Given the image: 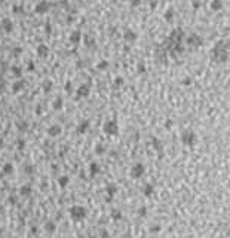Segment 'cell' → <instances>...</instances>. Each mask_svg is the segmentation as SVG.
Wrapping results in <instances>:
<instances>
[{"label": "cell", "instance_id": "16", "mask_svg": "<svg viewBox=\"0 0 230 238\" xmlns=\"http://www.w3.org/2000/svg\"><path fill=\"white\" fill-rule=\"evenodd\" d=\"M11 70L13 72V74H15V76H21V74H23V70L18 67V66H11Z\"/></svg>", "mask_w": 230, "mask_h": 238}, {"label": "cell", "instance_id": "10", "mask_svg": "<svg viewBox=\"0 0 230 238\" xmlns=\"http://www.w3.org/2000/svg\"><path fill=\"white\" fill-rule=\"evenodd\" d=\"M174 15H175L174 8H169L168 11L165 12V15H163V18H165V21H168V23H171V21L174 19Z\"/></svg>", "mask_w": 230, "mask_h": 238}, {"label": "cell", "instance_id": "6", "mask_svg": "<svg viewBox=\"0 0 230 238\" xmlns=\"http://www.w3.org/2000/svg\"><path fill=\"white\" fill-rule=\"evenodd\" d=\"M123 39L126 40V42H135L137 40V33H135L134 30H125V33H123Z\"/></svg>", "mask_w": 230, "mask_h": 238}, {"label": "cell", "instance_id": "5", "mask_svg": "<svg viewBox=\"0 0 230 238\" xmlns=\"http://www.w3.org/2000/svg\"><path fill=\"white\" fill-rule=\"evenodd\" d=\"M2 27H3V30H5L6 33H11L12 30H13V23L11 21V18H3L2 19Z\"/></svg>", "mask_w": 230, "mask_h": 238}, {"label": "cell", "instance_id": "7", "mask_svg": "<svg viewBox=\"0 0 230 238\" xmlns=\"http://www.w3.org/2000/svg\"><path fill=\"white\" fill-rule=\"evenodd\" d=\"M48 54H49V48H48L45 43H40V45L37 46V55L45 58V57H48Z\"/></svg>", "mask_w": 230, "mask_h": 238}, {"label": "cell", "instance_id": "26", "mask_svg": "<svg viewBox=\"0 0 230 238\" xmlns=\"http://www.w3.org/2000/svg\"><path fill=\"white\" fill-rule=\"evenodd\" d=\"M46 31H48V33H51V24H48V25H46Z\"/></svg>", "mask_w": 230, "mask_h": 238}, {"label": "cell", "instance_id": "12", "mask_svg": "<svg viewBox=\"0 0 230 238\" xmlns=\"http://www.w3.org/2000/svg\"><path fill=\"white\" fill-rule=\"evenodd\" d=\"M12 12H13L15 15H21V14H24V6L23 5H13L12 6Z\"/></svg>", "mask_w": 230, "mask_h": 238}, {"label": "cell", "instance_id": "15", "mask_svg": "<svg viewBox=\"0 0 230 238\" xmlns=\"http://www.w3.org/2000/svg\"><path fill=\"white\" fill-rule=\"evenodd\" d=\"M97 67L100 68V70H106V68H108V61L102 60V61H100L98 64H97Z\"/></svg>", "mask_w": 230, "mask_h": 238}, {"label": "cell", "instance_id": "4", "mask_svg": "<svg viewBox=\"0 0 230 238\" xmlns=\"http://www.w3.org/2000/svg\"><path fill=\"white\" fill-rule=\"evenodd\" d=\"M49 8H51V3H49V2H46V0L39 2L37 5L34 6V14H37V15H45L46 12L49 11Z\"/></svg>", "mask_w": 230, "mask_h": 238}, {"label": "cell", "instance_id": "14", "mask_svg": "<svg viewBox=\"0 0 230 238\" xmlns=\"http://www.w3.org/2000/svg\"><path fill=\"white\" fill-rule=\"evenodd\" d=\"M24 84H25L24 80H18V82H15V84H13V91H15V92L21 91L23 89V86H24Z\"/></svg>", "mask_w": 230, "mask_h": 238}, {"label": "cell", "instance_id": "19", "mask_svg": "<svg viewBox=\"0 0 230 238\" xmlns=\"http://www.w3.org/2000/svg\"><path fill=\"white\" fill-rule=\"evenodd\" d=\"M138 72H140V73H144V72H146V66H144V64H138Z\"/></svg>", "mask_w": 230, "mask_h": 238}, {"label": "cell", "instance_id": "21", "mask_svg": "<svg viewBox=\"0 0 230 238\" xmlns=\"http://www.w3.org/2000/svg\"><path fill=\"white\" fill-rule=\"evenodd\" d=\"M190 84H191V79H190V78H186V79L183 80V85H190Z\"/></svg>", "mask_w": 230, "mask_h": 238}, {"label": "cell", "instance_id": "9", "mask_svg": "<svg viewBox=\"0 0 230 238\" xmlns=\"http://www.w3.org/2000/svg\"><path fill=\"white\" fill-rule=\"evenodd\" d=\"M209 6H211V9H212V11H221L224 5H223V2H221V0H211Z\"/></svg>", "mask_w": 230, "mask_h": 238}, {"label": "cell", "instance_id": "13", "mask_svg": "<svg viewBox=\"0 0 230 238\" xmlns=\"http://www.w3.org/2000/svg\"><path fill=\"white\" fill-rule=\"evenodd\" d=\"M83 42H85V45L86 46H95V39H92L91 36H86L83 39Z\"/></svg>", "mask_w": 230, "mask_h": 238}, {"label": "cell", "instance_id": "24", "mask_svg": "<svg viewBox=\"0 0 230 238\" xmlns=\"http://www.w3.org/2000/svg\"><path fill=\"white\" fill-rule=\"evenodd\" d=\"M150 6H152V9H154V8H156V6H157V2H156V0H153V2H152V5H150Z\"/></svg>", "mask_w": 230, "mask_h": 238}, {"label": "cell", "instance_id": "22", "mask_svg": "<svg viewBox=\"0 0 230 238\" xmlns=\"http://www.w3.org/2000/svg\"><path fill=\"white\" fill-rule=\"evenodd\" d=\"M122 84H123V79H122V78H118V79H116V85H122Z\"/></svg>", "mask_w": 230, "mask_h": 238}, {"label": "cell", "instance_id": "20", "mask_svg": "<svg viewBox=\"0 0 230 238\" xmlns=\"http://www.w3.org/2000/svg\"><path fill=\"white\" fill-rule=\"evenodd\" d=\"M140 3H141V0H131V6H134V8L135 6H138Z\"/></svg>", "mask_w": 230, "mask_h": 238}, {"label": "cell", "instance_id": "8", "mask_svg": "<svg viewBox=\"0 0 230 238\" xmlns=\"http://www.w3.org/2000/svg\"><path fill=\"white\" fill-rule=\"evenodd\" d=\"M80 39H82V33H80L79 30H74L73 33L70 34V42L74 43V45H77L79 42H80Z\"/></svg>", "mask_w": 230, "mask_h": 238}, {"label": "cell", "instance_id": "25", "mask_svg": "<svg viewBox=\"0 0 230 238\" xmlns=\"http://www.w3.org/2000/svg\"><path fill=\"white\" fill-rule=\"evenodd\" d=\"M28 70H34V64H33V62H30V64H28Z\"/></svg>", "mask_w": 230, "mask_h": 238}, {"label": "cell", "instance_id": "1", "mask_svg": "<svg viewBox=\"0 0 230 238\" xmlns=\"http://www.w3.org/2000/svg\"><path fill=\"white\" fill-rule=\"evenodd\" d=\"M184 37H186L184 30L178 27V29L171 31V34L166 37V40L160 46H162L163 51L166 52V54H169L172 58H177L184 52V45H183Z\"/></svg>", "mask_w": 230, "mask_h": 238}, {"label": "cell", "instance_id": "11", "mask_svg": "<svg viewBox=\"0 0 230 238\" xmlns=\"http://www.w3.org/2000/svg\"><path fill=\"white\" fill-rule=\"evenodd\" d=\"M79 95H82V97H86V95H89V86L88 85H82L80 88H79Z\"/></svg>", "mask_w": 230, "mask_h": 238}, {"label": "cell", "instance_id": "18", "mask_svg": "<svg viewBox=\"0 0 230 238\" xmlns=\"http://www.w3.org/2000/svg\"><path fill=\"white\" fill-rule=\"evenodd\" d=\"M199 8H201V2H199V0H195V2H193V9H199Z\"/></svg>", "mask_w": 230, "mask_h": 238}, {"label": "cell", "instance_id": "3", "mask_svg": "<svg viewBox=\"0 0 230 238\" xmlns=\"http://www.w3.org/2000/svg\"><path fill=\"white\" fill-rule=\"evenodd\" d=\"M184 39H186V43L189 46H191V48H199V46H202V43H203V39L196 33L189 34V36H186Z\"/></svg>", "mask_w": 230, "mask_h": 238}, {"label": "cell", "instance_id": "17", "mask_svg": "<svg viewBox=\"0 0 230 238\" xmlns=\"http://www.w3.org/2000/svg\"><path fill=\"white\" fill-rule=\"evenodd\" d=\"M106 128H107V131H110V133H112V131L116 130V125H114V124H108Z\"/></svg>", "mask_w": 230, "mask_h": 238}, {"label": "cell", "instance_id": "23", "mask_svg": "<svg viewBox=\"0 0 230 238\" xmlns=\"http://www.w3.org/2000/svg\"><path fill=\"white\" fill-rule=\"evenodd\" d=\"M61 104H62L61 100H56V101H55V107H61Z\"/></svg>", "mask_w": 230, "mask_h": 238}, {"label": "cell", "instance_id": "2", "mask_svg": "<svg viewBox=\"0 0 230 238\" xmlns=\"http://www.w3.org/2000/svg\"><path fill=\"white\" fill-rule=\"evenodd\" d=\"M212 60L215 62L224 64L229 61V42L227 40H218L212 48Z\"/></svg>", "mask_w": 230, "mask_h": 238}]
</instances>
